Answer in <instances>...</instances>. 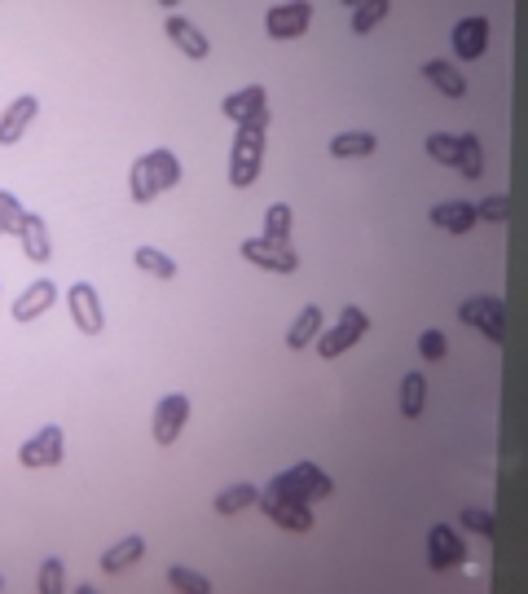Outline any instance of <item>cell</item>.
Instances as JSON below:
<instances>
[{
	"instance_id": "6da1fadb",
	"label": "cell",
	"mask_w": 528,
	"mask_h": 594,
	"mask_svg": "<svg viewBox=\"0 0 528 594\" xmlns=\"http://www.w3.org/2000/svg\"><path fill=\"white\" fill-rule=\"evenodd\" d=\"M181 159H176L172 150H150L141 154V159H132V172H128V194L132 203H154L163 190H172L176 181H181Z\"/></svg>"
},
{
	"instance_id": "7a4b0ae2",
	"label": "cell",
	"mask_w": 528,
	"mask_h": 594,
	"mask_svg": "<svg viewBox=\"0 0 528 594\" xmlns=\"http://www.w3.org/2000/svg\"><path fill=\"white\" fill-rule=\"evenodd\" d=\"M264 493H273V498H282V502H308L313 506V502H322V498L335 493V480H330L317 462H295L291 471L273 476Z\"/></svg>"
},
{
	"instance_id": "3957f363",
	"label": "cell",
	"mask_w": 528,
	"mask_h": 594,
	"mask_svg": "<svg viewBox=\"0 0 528 594\" xmlns=\"http://www.w3.org/2000/svg\"><path fill=\"white\" fill-rule=\"evenodd\" d=\"M260 163H264V128L238 124L234 150H229V185H234V190H247V185H256Z\"/></svg>"
},
{
	"instance_id": "277c9868",
	"label": "cell",
	"mask_w": 528,
	"mask_h": 594,
	"mask_svg": "<svg viewBox=\"0 0 528 594\" xmlns=\"http://www.w3.org/2000/svg\"><path fill=\"white\" fill-rule=\"evenodd\" d=\"M458 322L462 326H476L484 339H493V344H502L506 339V308L498 295H471V300L458 304Z\"/></svg>"
},
{
	"instance_id": "5b68a950",
	"label": "cell",
	"mask_w": 528,
	"mask_h": 594,
	"mask_svg": "<svg viewBox=\"0 0 528 594\" xmlns=\"http://www.w3.org/2000/svg\"><path fill=\"white\" fill-rule=\"evenodd\" d=\"M185 423H190V396H185V392H168L159 405H154L150 432H154L159 445H176V436L185 432Z\"/></svg>"
},
{
	"instance_id": "8992f818",
	"label": "cell",
	"mask_w": 528,
	"mask_h": 594,
	"mask_svg": "<svg viewBox=\"0 0 528 594\" xmlns=\"http://www.w3.org/2000/svg\"><path fill=\"white\" fill-rule=\"evenodd\" d=\"M242 260L260 264L269 273H295L300 269V256L291 251V242H269V238H247L242 242Z\"/></svg>"
},
{
	"instance_id": "52a82bcc",
	"label": "cell",
	"mask_w": 528,
	"mask_h": 594,
	"mask_svg": "<svg viewBox=\"0 0 528 594\" xmlns=\"http://www.w3.org/2000/svg\"><path fill=\"white\" fill-rule=\"evenodd\" d=\"M18 462H22L27 471L58 467V462H62V427H58V423H49V427H40V432L31 436V440H22Z\"/></svg>"
},
{
	"instance_id": "ba28073f",
	"label": "cell",
	"mask_w": 528,
	"mask_h": 594,
	"mask_svg": "<svg viewBox=\"0 0 528 594\" xmlns=\"http://www.w3.org/2000/svg\"><path fill=\"white\" fill-rule=\"evenodd\" d=\"M66 304H71V322L80 326V335H102L106 330V313H102V300H97L93 282H75L66 291Z\"/></svg>"
},
{
	"instance_id": "9c48e42d",
	"label": "cell",
	"mask_w": 528,
	"mask_h": 594,
	"mask_svg": "<svg viewBox=\"0 0 528 594\" xmlns=\"http://www.w3.org/2000/svg\"><path fill=\"white\" fill-rule=\"evenodd\" d=\"M462 559H467V546H462L458 528L436 524L432 533H427V568H432V572H449V568H458Z\"/></svg>"
},
{
	"instance_id": "30bf717a",
	"label": "cell",
	"mask_w": 528,
	"mask_h": 594,
	"mask_svg": "<svg viewBox=\"0 0 528 594\" xmlns=\"http://www.w3.org/2000/svg\"><path fill=\"white\" fill-rule=\"evenodd\" d=\"M308 22H313V5H304V0H291V5H273L269 18H264V31H269L273 40H300L308 31Z\"/></svg>"
},
{
	"instance_id": "8fae6325",
	"label": "cell",
	"mask_w": 528,
	"mask_h": 594,
	"mask_svg": "<svg viewBox=\"0 0 528 594\" xmlns=\"http://www.w3.org/2000/svg\"><path fill=\"white\" fill-rule=\"evenodd\" d=\"M260 511L278 528H286V533H308L313 528V506L308 502H282L273 493H260Z\"/></svg>"
},
{
	"instance_id": "7c38bea8",
	"label": "cell",
	"mask_w": 528,
	"mask_h": 594,
	"mask_svg": "<svg viewBox=\"0 0 528 594\" xmlns=\"http://www.w3.org/2000/svg\"><path fill=\"white\" fill-rule=\"evenodd\" d=\"M484 49H489V18L471 14V18H458L454 27V53L462 62H476L484 58Z\"/></svg>"
},
{
	"instance_id": "4fadbf2b",
	"label": "cell",
	"mask_w": 528,
	"mask_h": 594,
	"mask_svg": "<svg viewBox=\"0 0 528 594\" xmlns=\"http://www.w3.org/2000/svg\"><path fill=\"white\" fill-rule=\"evenodd\" d=\"M163 31H168V40L176 44V49L185 53V58H194V62H203L207 53H212V44H207V36L194 27L190 18H181V14H168L163 18Z\"/></svg>"
},
{
	"instance_id": "5bb4252c",
	"label": "cell",
	"mask_w": 528,
	"mask_h": 594,
	"mask_svg": "<svg viewBox=\"0 0 528 594\" xmlns=\"http://www.w3.org/2000/svg\"><path fill=\"white\" fill-rule=\"evenodd\" d=\"M53 300H58V282L49 278H36L27 286V291L14 300V322H36V317H44L53 308Z\"/></svg>"
},
{
	"instance_id": "9a60e30c",
	"label": "cell",
	"mask_w": 528,
	"mask_h": 594,
	"mask_svg": "<svg viewBox=\"0 0 528 594\" xmlns=\"http://www.w3.org/2000/svg\"><path fill=\"white\" fill-rule=\"evenodd\" d=\"M36 115H40V102L31 93L18 97V102H9V110L0 115V146H14V141H22V132L36 124Z\"/></svg>"
},
{
	"instance_id": "2e32d148",
	"label": "cell",
	"mask_w": 528,
	"mask_h": 594,
	"mask_svg": "<svg viewBox=\"0 0 528 594\" xmlns=\"http://www.w3.org/2000/svg\"><path fill=\"white\" fill-rule=\"evenodd\" d=\"M18 242L22 251H27L31 264H44L53 256V242H49V225H44V216L36 212H22V225H18Z\"/></svg>"
},
{
	"instance_id": "e0dca14e",
	"label": "cell",
	"mask_w": 528,
	"mask_h": 594,
	"mask_svg": "<svg viewBox=\"0 0 528 594\" xmlns=\"http://www.w3.org/2000/svg\"><path fill=\"white\" fill-rule=\"evenodd\" d=\"M269 106V93H264V84H247V88H238V93H229L225 102H220V110H225L234 124H247L256 110Z\"/></svg>"
},
{
	"instance_id": "ac0fdd59",
	"label": "cell",
	"mask_w": 528,
	"mask_h": 594,
	"mask_svg": "<svg viewBox=\"0 0 528 594\" xmlns=\"http://www.w3.org/2000/svg\"><path fill=\"white\" fill-rule=\"evenodd\" d=\"M137 559H146V537L141 533H128V537H119L115 546H106V555H102V568L115 577V572H128Z\"/></svg>"
},
{
	"instance_id": "d6986e66",
	"label": "cell",
	"mask_w": 528,
	"mask_h": 594,
	"mask_svg": "<svg viewBox=\"0 0 528 594\" xmlns=\"http://www.w3.org/2000/svg\"><path fill=\"white\" fill-rule=\"evenodd\" d=\"M432 225L436 229H449V234H467V229H476V212H471V203H436L432 207Z\"/></svg>"
},
{
	"instance_id": "ffe728a7",
	"label": "cell",
	"mask_w": 528,
	"mask_h": 594,
	"mask_svg": "<svg viewBox=\"0 0 528 594\" xmlns=\"http://www.w3.org/2000/svg\"><path fill=\"white\" fill-rule=\"evenodd\" d=\"M423 80L440 88L445 97H462L467 93V80L458 75V66L454 62H445V58H432V62H423Z\"/></svg>"
},
{
	"instance_id": "44dd1931",
	"label": "cell",
	"mask_w": 528,
	"mask_h": 594,
	"mask_svg": "<svg viewBox=\"0 0 528 594\" xmlns=\"http://www.w3.org/2000/svg\"><path fill=\"white\" fill-rule=\"evenodd\" d=\"M317 335H322V308H317V304H304L300 317H295L291 330H286V344H291V348H308Z\"/></svg>"
},
{
	"instance_id": "7402d4cb",
	"label": "cell",
	"mask_w": 528,
	"mask_h": 594,
	"mask_svg": "<svg viewBox=\"0 0 528 594\" xmlns=\"http://www.w3.org/2000/svg\"><path fill=\"white\" fill-rule=\"evenodd\" d=\"M260 502V489L256 484H229L225 493H216V502H212V511L216 515H238V511H247V506H256Z\"/></svg>"
},
{
	"instance_id": "603a6c76",
	"label": "cell",
	"mask_w": 528,
	"mask_h": 594,
	"mask_svg": "<svg viewBox=\"0 0 528 594\" xmlns=\"http://www.w3.org/2000/svg\"><path fill=\"white\" fill-rule=\"evenodd\" d=\"M374 150H379L374 132H339V137L330 141V154H335V159H370Z\"/></svg>"
},
{
	"instance_id": "cb8c5ba5",
	"label": "cell",
	"mask_w": 528,
	"mask_h": 594,
	"mask_svg": "<svg viewBox=\"0 0 528 594\" xmlns=\"http://www.w3.org/2000/svg\"><path fill=\"white\" fill-rule=\"evenodd\" d=\"M361 335H366V330H361V326H348V322H339V326H330V330H322V335H317V352H322V357L330 361V357H339V352H348V348L357 344Z\"/></svg>"
},
{
	"instance_id": "d4e9b609",
	"label": "cell",
	"mask_w": 528,
	"mask_h": 594,
	"mask_svg": "<svg viewBox=\"0 0 528 594\" xmlns=\"http://www.w3.org/2000/svg\"><path fill=\"white\" fill-rule=\"evenodd\" d=\"M423 405H427V379H423V370H410L401 379V414L418 418L423 414Z\"/></svg>"
},
{
	"instance_id": "484cf974",
	"label": "cell",
	"mask_w": 528,
	"mask_h": 594,
	"mask_svg": "<svg viewBox=\"0 0 528 594\" xmlns=\"http://www.w3.org/2000/svg\"><path fill=\"white\" fill-rule=\"evenodd\" d=\"M458 172L467 176V181H480V172H484V150H480V137H476V132H462V137H458Z\"/></svg>"
},
{
	"instance_id": "4316f807",
	"label": "cell",
	"mask_w": 528,
	"mask_h": 594,
	"mask_svg": "<svg viewBox=\"0 0 528 594\" xmlns=\"http://www.w3.org/2000/svg\"><path fill=\"white\" fill-rule=\"evenodd\" d=\"M388 14H392L388 0H361V5H352V18L348 22H352V31H357V36H366V31H374Z\"/></svg>"
},
{
	"instance_id": "83f0119b",
	"label": "cell",
	"mask_w": 528,
	"mask_h": 594,
	"mask_svg": "<svg viewBox=\"0 0 528 594\" xmlns=\"http://www.w3.org/2000/svg\"><path fill=\"white\" fill-rule=\"evenodd\" d=\"M137 269L141 273H150V278H163V282H172L176 278V260L172 256H163L159 247H137Z\"/></svg>"
},
{
	"instance_id": "f1b7e54d",
	"label": "cell",
	"mask_w": 528,
	"mask_h": 594,
	"mask_svg": "<svg viewBox=\"0 0 528 594\" xmlns=\"http://www.w3.org/2000/svg\"><path fill=\"white\" fill-rule=\"evenodd\" d=\"M168 586H172V590H181V594H212V581H207L203 572L181 568V564H172V568H168Z\"/></svg>"
},
{
	"instance_id": "f546056e",
	"label": "cell",
	"mask_w": 528,
	"mask_h": 594,
	"mask_svg": "<svg viewBox=\"0 0 528 594\" xmlns=\"http://www.w3.org/2000/svg\"><path fill=\"white\" fill-rule=\"evenodd\" d=\"M291 220H295L291 207H286V203H273V207H269V216H264V234H260V238L286 242V238H291Z\"/></svg>"
},
{
	"instance_id": "4dcf8cb0",
	"label": "cell",
	"mask_w": 528,
	"mask_h": 594,
	"mask_svg": "<svg viewBox=\"0 0 528 594\" xmlns=\"http://www.w3.org/2000/svg\"><path fill=\"white\" fill-rule=\"evenodd\" d=\"M427 154H432L436 163H445V168H458V137H449V132H427Z\"/></svg>"
},
{
	"instance_id": "1f68e13d",
	"label": "cell",
	"mask_w": 528,
	"mask_h": 594,
	"mask_svg": "<svg viewBox=\"0 0 528 594\" xmlns=\"http://www.w3.org/2000/svg\"><path fill=\"white\" fill-rule=\"evenodd\" d=\"M40 594H62L66 590V572H62V559H44L40 564Z\"/></svg>"
},
{
	"instance_id": "d6a6232c",
	"label": "cell",
	"mask_w": 528,
	"mask_h": 594,
	"mask_svg": "<svg viewBox=\"0 0 528 594\" xmlns=\"http://www.w3.org/2000/svg\"><path fill=\"white\" fill-rule=\"evenodd\" d=\"M18 225H22L18 198L9 194V190H0V238H5V234H18Z\"/></svg>"
},
{
	"instance_id": "836d02e7",
	"label": "cell",
	"mask_w": 528,
	"mask_h": 594,
	"mask_svg": "<svg viewBox=\"0 0 528 594\" xmlns=\"http://www.w3.org/2000/svg\"><path fill=\"white\" fill-rule=\"evenodd\" d=\"M471 212H476V220L498 225V220H506V212H511V203H506L502 194H489V198H480V203H471Z\"/></svg>"
},
{
	"instance_id": "e575fe53",
	"label": "cell",
	"mask_w": 528,
	"mask_h": 594,
	"mask_svg": "<svg viewBox=\"0 0 528 594\" xmlns=\"http://www.w3.org/2000/svg\"><path fill=\"white\" fill-rule=\"evenodd\" d=\"M418 352H423V361H445V352H449L445 330H423L418 335Z\"/></svg>"
},
{
	"instance_id": "d590c367",
	"label": "cell",
	"mask_w": 528,
	"mask_h": 594,
	"mask_svg": "<svg viewBox=\"0 0 528 594\" xmlns=\"http://www.w3.org/2000/svg\"><path fill=\"white\" fill-rule=\"evenodd\" d=\"M462 528H471V533H480V537H493L498 533V520H493V511L467 506V511H462Z\"/></svg>"
},
{
	"instance_id": "8d00e7d4",
	"label": "cell",
	"mask_w": 528,
	"mask_h": 594,
	"mask_svg": "<svg viewBox=\"0 0 528 594\" xmlns=\"http://www.w3.org/2000/svg\"><path fill=\"white\" fill-rule=\"evenodd\" d=\"M339 322H348V326H361V330H370V317L366 313H361V308H344V313H339Z\"/></svg>"
},
{
	"instance_id": "74e56055",
	"label": "cell",
	"mask_w": 528,
	"mask_h": 594,
	"mask_svg": "<svg viewBox=\"0 0 528 594\" xmlns=\"http://www.w3.org/2000/svg\"><path fill=\"white\" fill-rule=\"evenodd\" d=\"M0 590H5V577H0Z\"/></svg>"
}]
</instances>
